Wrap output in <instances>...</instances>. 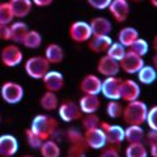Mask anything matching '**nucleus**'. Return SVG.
Instances as JSON below:
<instances>
[{"label":"nucleus","mask_w":157,"mask_h":157,"mask_svg":"<svg viewBox=\"0 0 157 157\" xmlns=\"http://www.w3.org/2000/svg\"><path fill=\"white\" fill-rule=\"evenodd\" d=\"M29 128L45 141L47 139H54L56 136L59 130V123L55 118L51 115L38 114L33 118L32 124Z\"/></svg>","instance_id":"nucleus-1"},{"label":"nucleus","mask_w":157,"mask_h":157,"mask_svg":"<svg viewBox=\"0 0 157 157\" xmlns=\"http://www.w3.org/2000/svg\"><path fill=\"white\" fill-rule=\"evenodd\" d=\"M147 114H148V106L145 102H143L141 100H135L127 102L126 106H123L122 119L127 126H143L147 121Z\"/></svg>","instance_id":"nucleus-2"},{"label":"nucleus","mask_w":157,"mask_h":157,"mask_svg":"<svg viewBox=\"0 0 157 157\" xmlns=\"http://www.w3.org/2000/svg\"><path fill=\"white\" fill-rule=\"evenodd\" d=\"M50 63L47 62V59L42 55H34L26 59L24 68H25L26 75L34 78V80H42V77L50 71Z\"/></svg>","instance_id":"nucleus-3"},{"label":"nucleus","mask_w":157,"mask_h":157,"mask_svg":"<svg viewBox=\"0 0 157 157\" xmlns=\"http://www.w3.org/2000/svg\"><path fill=\"white\" fill-rule=\"evenodd\" d=\"M24 88L21 84L14 81H6L3 82L0 86V96L4 102H7L9 105H16L20 104L24 98Z\"/></svg>","instance_id":"nucleus-4"},{"label":"nucleus","mask_w":157,"mask_h":157,"mask_svg":"<svg viewBox=\"0 0 157 157\" xmlns=\"http://www.w3.org/2000/svg\"><path fill=\"white\" fill-rule=\"evenodd\" d=\"M22 60H24L22 50L16 43L6 45L2 48V51H0V62H2L3 66H6L8 68H14L20 66Z\"/></svg>","instance_id":"nucleus-5"},{"label":"nucleus","mask_w":157,"mask_h":157,"mask_svg":"<svg viewBox=\"0 0 157 157\" xmlns=\"http://www.w3.org/2000/svg\"><path fill=\"white\" fill-rule=\"evenodd\" d=\"M56 110H58L59 118L63 122H66V123H72V122L80 121L81 117L84 115L80 106H78V102H75L72 100L62 101Z\"/></svg>","instance_id":"nucleus-6"},{"label":"nucleus","mask_w":157,"mask_h":157,"mask_svg":"<svg viewBox=\"0 0 157 157\" xmlns=\"http://www.w3.org/2000/svg\"><path fill=\"white\" fill-rule=\"evenodd\" d=\"M145 64L143 56H139L131 50H126L124 56L121 59V70L127 75H136L139 70Z\"/></svg>","instance_id":"nucleus-7"},{"label":"nucleus","mask_w":157,"mask_h":157,"mask_svg":"<svg viewBox=\"0 0 157 157\" xmlns=\"http://www.w3.org/2000/svg\"><path fill=\"white\" fill-rule=\"evenodd\" d=\"M68 34H70V38L76 43H85L93 36L89 22L81 21V20L71 24L70 29H68Z\"/></svg>","instance_id":"nucleus-8"},{"label":"nucleus","mask_w":157,"mask_h":157,"mask_svg":"<svg viewBox=\"0 0 157 157\" xmlns=\"http://www.w3.org/2000/svg\"><path fill=\"white\" fill-rule=\"evenodd\" d=\"M100 127L105 132L107 145L121 147V144L124 141V128L119 124H110L106 122H101Z\"/></svg>","instance_id":"nucleus-9"},{"label":"nucleus","mask_w":157,"mask_h":157,"mask_svg":"<svg viewBox=\"0 0 157 157\" xmlns=\"http://www.w3.org/2000/svg\"><path fill=\"white\" fill-rule=\"evenodd\" d=\"M84 140H85V144L88 148L94 149V151H100L107 145L105 132L101 127L85 130L84 131Z\"/></svg>","instance_id":"nucleus-10"},{"label":"nucleus","mask_w":157,"mask_h":157,"mask_svg":"<svg viewBox=\"0 0 157 157\" xmlns=\"http://www.w3.org/2000/svg\"><path fill=\"white\" fill-rule=\"evenodd\" d=\"M107 9H109L111 17L114 18L118 24L126 22L130 16V12H131L128 0H111V3Z\"/></svg>","instance_id":"nucleus-11"},{"label":"nucleus","mask_w":157,"mask_h":157,"mask_svg":"<svg viewBox=\"0 0 157 157\" xmlns=\"http://www.w3.org/2000/svg\"><path fill=\"white\" fill-rule=\"evenodd\" d=\"M121 85L122 78L118 76L106 77L102 80L101 94L107 100H121Z\"/></svg>","instance_id":"nucleus-12"},{"label":"nucleus","mask_w":157,"mask_h":157,"mask_svg":"<svg viewBox=\"0 0 157 157\" xmlns=\"http://www.w3.org/2000/svg\"><path fill=\"white\" fill-rule=\"evenodd\" d=\"M102 88V80L94 73H88L80 80L78 89L81 90L82 94H94L98 96L101 93Z\"/></svg>","instance_id":"nucleus-13"},{"label":"nucleus","mask_w":157,"mask_h":157,"mask_svg":"<svg viewBox=\"0 0 157 157\" xmlns=\"http://www.w3.org/2000/svg\"><path fill=\"white\" fill-rule=\"evenodd\" d=\"M97 71L104 77L118 76V73L121 71L119 62L107 55H102L97 62Z\"/></svg>","instance_id":"nucleus-14"},{"label":"nucleus","mask_w":157,"mask_h":157,"mask_svg":"<svg viewBox=\"0 0 157 157\" xmlns=\"http://www.w3.org/2000/svg\"><path fill=\"white\" fill-rule=\"evenodd\" d=\"M140 85L139 82H136L132 78H126L122 80L121 85V100H123L124 102H131L135 100H139L140 97Z\"/></svg>","instance_id":"nucleus-15"},{"label":"nucleus","mask_w":157,"mask_h":157,"mask_svg":"<svg viewBox=\"0 0 157 157\" xmlns=\"http://www.w3.org/2000/svg\"><path fill=\"white\" fill-rule=\"evenodd\" d=\"M42 82H43V86L46 88V90L59 93L64 88V76L59 71L50 70L42 77Z\"/></svg>","instance_id":"nucleus-16"},{"label":"nucleus","mask_w":157,"mask_h":157,"mask_svg":"<svg viewBox=\"0 0 157 157\" xmlns=\"http://www.w3.org/2000/svg\"><path fill=\"white\" fill-rule=\"evenodd\" d=\"M18 151V140L11 134L0 135V157H13Z\"/></svg>","instance_id":"nucleus-17"},{"label":"nucleus","mask_w":157,"mask_h":157,"mask_svg":"<svg viewBox=\"0 0 157 157\" xmlns=\"http://www.w3.org/2000/svg\"><path fill=\"white\" fill-rule=\"evenodd\" d=\"M93 36H109L113 30V24L109 18L98 16L93 17L89 22Z\"/></svg>","instance_id":"nucleus-18"},{"label":"nucleus","mask_w":157,"mask_h":157,"mask_svg":"<svg viewBox=\"0 0 157 157\" xmlns=\"http://www.w3.org/2000/svg\"><path fill=\"white\" fill-rule=\"evenodd\" d=\"M111 43L113 39L110 36H92L88 41V47L94 54H106Z\"/></svg>","instance_id":"nucleus-19"},{"label":"nucleus","mask_w":157,"mask_h":157,"mask_svg":"<svg viewBox=\"0 0 157 157\" xmlns=\"http://www.w3.org/2000/svg\"><path fill=\"white\" fill-rule=\"evenodd\" d=\"M78 106L82 111V114H93L97 113L101 107L100 97L94 94H82L78 100Z\"/></svg>","instance_id":"nucleus-20"},{"label":"nucleus","mask_w":157,"mask_h":157,"mask_svg":"<svg viewBox=\"0 0 157 157\" xmlns=\"http://www.w3.org/2000/svg\"><path fill=\"white\" fill-rule=\"evenodd\" d=\"M14 18H25L32 12L33 3L32 0H8Z\"/></svg>","instance_id":"nucleus-21"},{"label":"nucleus","mask_w":157,"mask_h":157,"mask_svg":"<svg viewBox=\"0 0 157 157\" xmlns=\"http://www.w3.org/2000/svg\"><path fill=\"white\" fill-rule=\"evenodd\" d=\"M43 56L47 59V62L50 64H59V63L64 60L66 54L60 45H58V43H48L45 48V55Z\"/></svg>","instance_id":"nucleus-22"},{"label":"nucleus","mask_w":157,"mask_h":157,"mask_svg":"<svg viewBox=\"0 0 157 157\" xmlns=\"http://www.w3.org/2000/svg\"><path fill=\"white\" fill-rule=\"evenodd\" d=\"M9 30H11V42L16 45H21L24 37L26 36L29 26L24 21H16L9 24Z\"/></svg>","instance_id":"nucleus-23"},{"label":"nucleus","mask_w":157,"mask_h":157,"mask_svg":"<svg viewBox=\"0 0 157 157\" xmlns=\"http://www.w3.org/2000/svg\"><path fill=\"white\" fill-rule=\"evenodd\" d=\"M59 104H60V101H59V97L55 92L46 90L39 98V106L46 111H55Z\"/></svg>","instance_id":"nucleus-24"},{"label":"nucleus","mask_w":157,"mask_h":157,"mask_svg":"<svg viewBox=\"0 0 157 157\" xmlns=\"http://www.w3.org/2000/svg\"><path fill=\"white\" fill-rule=\"evenodd\" d=\"M139 38V32L132 26H124L118 32V42L124 47H130Z\"/></svg>","instance_id":"nucleus-25"},{"label":"nucleus","mask_w":157,"mask_h":157,"mask_svg":"<svg viewBox=\"0 0 157 157\" xmlns=\"http://www.w3.org/2000/svg\"><path fill=\"white\" fill-rule=\"evenodd\" d=\"M145 131L143 126H136V124H130L127 128H124V141L128 144L131 143H141L144 140Z\"/></svg>","instance_id":"nucleus-26"},{"label":"nucleus","mask_w":157,"mask_h":157,"mask_svg":"<svg viewBox=\"0 0 157 157\" xmlns=\"http://www.w3.org/2000/svg\"><path fill=\"white\" fill-rule=\"evenodd\" d=\"M137 75V80L143 85H151L157 80V71L155 70L153 66H143L139 70Z\"/></svg>","instance_id":"nucleus-27"},{"label":"nucleus","mask_w":157,"mask_h":157,"mask_svg":"<svg viewBox=\"0 0 157 157\" xmlns=\"http://www.w3.org/2000/svg\"><path fill=\"white\" fill-rule=\"evenodd\" d=\"M39 153L42 157H60V147L54 139H47L42 143L39 148Z\"/></svg>","instance_id":"nucleus-28"},{"label":"nucleus","mask_w":157,"mask_h":157,"mask_svg":"<svg viewBox=\"0 0 157 157\" xmlns=\"http://www.w3.org/2000/svg\"><path fill=\"white\" fill-rule=\"evenodd\" d=\"M42 41H43V39H42L41 33L37 32V30H30V29H29L28 33H26V36L24 37V39H22L21 45L28 47V48H30V50H34V48L41 47Z\"/></svg>","instance_id":"nucleus-29"},{"label":"nucleus","mask_w":157,"mask_h":157,"mask_svg":"<svg viewBox=\"0 0 157 157\" xmlns=\"http://www.w3.org/2000/svg\"><path fill=\"white\" fill-rule=\"evenodd\" d=\"M149 152L147 145L141 141V143H131L126 147L124 156L126 157H148Z\"/></svg>","instance_id":"nucleus-30"},{"label":"nucleus","mask_w":157,"mask_h":157,"mask_svg":"<svg viewBox=\"0 0 157 157\" xmlns=\"http://www.w3.org/2000/svg\"><path fill=\"white\" fill-rule=\"evenodd\" d=\"M122 113H123V105L118 100H109L106 105V114L111 119H118L122 118Z\"/></svg>","instance_id":"nucleus-31"},{"label":"nucleus","mask_w":157,"mask_h":157,"mask_svg":"<svg viewBox=\"0 0 157 157\" xmlns=\"http://www.w3.org/2000/svg\"><path fill=\"white\" fill-rule=\"evenodd\" d=\"M14 20L9 3H0V25H9Z\"/></svg>","instance_id":"nucleus-32"},{"label":"nucleus","mask_w":157,"mask_h":157,"mask_svg":"<svg viewBox=\"0 0 157 157\" xmlns=\"http://www.w3.org/2000/svg\"><path fill=\"white\" fill-rule=\"evenodd\" d=\"M81 126L82 128L85 130H90V128H96V127H100L101 124V119L100 117H98L96 113H93V114H84L81 117Z\"/></svg>","instance_id":"nucleus-33"},{"label":"nucleus","mask_w":157,"mask_h":157,"mask_svg":"<svg viewBox=\"0 0 157 157\" xmlns=\"http://www.w3.org/2000/svg\"><path fill=\"white\" fill-rule=\"evenodd\" d=\"M66 137L70 141V144H85L84 132H81L76 127H70L66 131Z\"/></svg>","instance_id":"nucleus-34"},{"label":"nucleus","mask_w":157,"mask_h":157,"mask_svg":"<svg viewBox=\"0 0 157 157\" xmlns=\"http://www.w3.org/2000/svg\"><path fill=\"white\" fill-rule=\"evenodd\" d=\"M124 54H126V47L123 45H121L118 41L113 42L110 45V47L107 48V51H106L107 56L115 59V60H118V62H121V59L124 56Z\"/></svg>","instance_id":"nucleus-35"},{"label":"nucleus","mask_w":157,"mask_h":157,"mask_svg":"<svg viewBox=\"0 0 157 157\" xmlns=\"http://www.w3.org/2000/svg\"><path fill=\"white\" fill-rule=\"evenodd\" d=\"M128 50L134 51L135 54H137L139 56H145L149 51V43L145 41L144 38H137L136 41L132 43V45L128 47Z\"/></svg>","instance_id":"nucleus-36"},{"label":"nucleus","mask_w":157,"mask_h":157,"mask_svg":"<svg viewBox=\"0 0 157 157\" xmlns=\"http://www.w3.org/2000/svg\"><path fill=\"white\" fill-rule=\"evenodd\" d=\"M25 139H26L28 145L32 149H39L41 148V145H42V143H43V140L41 139V137L34 134L30 128L25 130Z\"/></svg>","instance_id":"nucleus-37"},{"label":"nucleus","mask_w":157,"mask_h":157,"mask_svg":"<svg viewBox=\"0 0 157 157\" xmlns=\"http://www.w3.org/2000/svg\"><path fill=\"white\" fill-rule=\"evenodd\" d=\"M86 144H70L68 156L71 157H85L86 156Z\"/></svg>","instance_id":"nucleus-38"},{"label":"nucleus","mask_w":157,"mask_h":157,"mask_svg":"<svg viewBox=\"0 0 157 157\" xmlns=\"http://www.w3.org/2000/svg\"><path fill=\"white\" fill-rule=\"evenodd\" d=\"M145 123L148 124L149 130H156L157 131V105L152 106L151 109H148Z\"/></svg>","instance_id":"nucleus-39"},{"label":"nucleus","mask_w":157,"mask_h":157,"mask_svg":"<svg viewBox=\"0 0 157 157\" xmlns=\"http://www.w3.org/2000/svg\"><path fill=\"white\" fill-rule=\"evenodd\" d=\"M100 157H121L119 153V147L115 145H106L101 149Z\"/></svg>","instance_id":"nucleus-40"},{"label":"nucleus","mask_w":157,"mask_h":157,"mask_svg":"<svg viewBox=\"0 0 157 157\" xmlns=\"http://www.w3.org/2000/svg\"><path fill=\"white\" fill-rule=\"evenodd\" d=\"M86 2L92 8L97 9V11H104V9L109 8L111 0H86Z\"/></svg>","instance_id":"nucleus-41"},{"label":"nucleus","mask_w":157,"mask_h":157,"mask_svg":"<svg viewBox=\"0 0 157 157\" xmlns=\"http://www.w3.org/2000/svg\"><path fill=\"white\" fill-rule=\"evenodd\" d=\"M143 141H145V145H148V147L157 143V131L156 130H149L144 135V140Z\"/></svg>","instance_id":"nucleus-42"},{"label":"nucleus","mask_w":157,"mask_h":157,"mask_svg":"<svg viewBox=\"0 0 157 157\" xmlns=\"http://www.w3.org/2000/svg\"><path fill=\"white\" fill-rule=\"evenodd\" d=\"M0 39L2 41H11V30L9 25H0Z\"/></svg>","instance_id":"nucleus-43"},{"label":"nucleus","mask_w":157,"mask_h":157,"mask_svg":"<svg viewBox=\"0 0 157 157\" xmlns=\"http://www.w3.org/2000/svg\"><path fill=\"white\" fill-rule=\"evenodd\" d=\"M33 6H37L38 8H45V7H48L51 6L54 3V0H32Z\"/></svg>","instance_id":"nucleus-44"},{"label":"nucleus","mask_w":157,"mask_h":157,"mask_svg":"<svg viewBox=\"0 0 157 157\" xmlns=\"http://www.w3.org/2000/svg\"><path fill=\"white\" fill-rule=\"evenodd\" d=\"M148 152H149V155L152 157H157V143L149 145V151Z\"/></svg>","instance_id":"nucleus-45"},{"label":"nucleus","mask_w":157,"mask_h":157,"mask_svg":"<svg viewBox=\"0 0 157 157\" xmlns=\"http://www.w3.org/2000/svg\"><path fill=\"white\" fill-rule=\"evenodd\" d=\"M152 66L155 67V70L157 71V52L153 55V58H152Z\"/></svg>","instance_id":"nucleus-46"},{"label":"nucleus","mask_w":157,"mask_h":157,"mask_svg":"<svg viewBox=\"0 0 157 157\" xmlns=\"http://www.w3.org/2000/svg\"><path fill=\"white\" fill-rule=\"evenodd\" d=\"M152 47H153V50H155V52H157V36H155V38H153V41H152Z\"/></svg>","instance_id":"nucleus-47"},{"label":"nucleus","mask_w":157,"mask_h":157,"mask_svg":"<svg viewBox=\"0 0 157 157\" xmlns=\"http://www.w3.org/2000/svg\"><path fill=\"white\" fill-rule=\"evenodd\" d=\"M149 3H151L155 8H157V0H149Z\"/></svg>","instance_id":"nucleus-48"},{"label":"nucleus","mask_w":157,"mask_h":157,"mask_svg":"<svg viewBox=\"0 0 157 157\" xmlns=\"http://www.w3.org/2000/svg\"><path fill=\"white\" fill-rule=\"evenodd\" d=\"M128 2H132V3H140V2H143V0H128Z\"/></svg>","instance_id":"nucleus-49"},{"label":"nucleus","mask_w":157,"mask_h":157,"mask_svg":"<svg viewBox=\"0 0 157 157\" xmlns=\"http://www.w3.org/2000/svg\"><path fill=\"white\" fill-rule=\"evenodd\" d=\"M21 157H36V156H33V155H24V156H21Z\"/></svg>","instance_id":"nucleus-50"},{"label":"nucleus","mask_w":157,"mask_h":157,"mask_svg":"<svg viewBox=\"0 0 157 157\" xmlns=\"http://www.w3.org/2000/svg\"><path fill=\"white\" fill-rule=\"evenodd\" d=\"M0 124H2V115H0Z\"/></svg>","instance_id":"nucleus-51"},{"label":"nucleus","mask_w":157,"mask_h":157,"mask_svg":"<svg viewBox=\"0 0 157 157\" xmlns=\"http://www.w3.org/2000/svg\"><path fill=\"white\" fill-rule=\"evenodd\" d=\"M68 157H71V156H68Z\"/></svg>","instance_id":"nucleus-52"}]
</instances>
